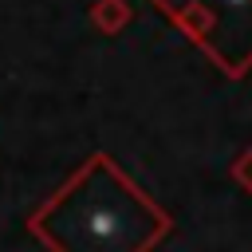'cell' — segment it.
<instances>
[{"label":"cell","instance_id":"obj_4","mask_svg":"<svg viewBox=\"0 0 252 252\" xmlns=\"http://www.w3.org/2000/svg\"><path fill=\"white\" fill-rule=\"evenodd\" d=\"M232 181H236L244 193H252V146L232 161Z\"/></svg>","mask_w":252,"mask_h":252},{"label":"cell","instance_id":"obj_1","mask_svg":"<svg viewBox=\"0 0 252 252\" xmlns=\"http://www.w3.org/2000/svg\"><path fill=\"white\" fill-rule=\"evenodd\" d=\"M28 228L47 252H150L165 240L169 217L110 154H91L67 185L32 213Z\"/></svg>","mask_w":252,"mask_h":252},{"label":"cell","instance_id":"obj_2","mask_svg":"<svg viewBox=\"0 0 252 252\" xmlns=\"http://www.w3.org/2000/svg\"><path fill=\"white\" fill-rule=\"evenodd\" d=\"M185 32L224 75L240 79L252 67V0H150Z\"/></svg>","mask_w":252,"mask_h":252},{"label":"cell","instance_id":"obj_3","mask_svg":"<svg viewBox=\"0 0 252 252\" xmlns=\"http://www.w3.org/2000/svg\"><path fill=\"white\" fill-rule=\"evenodd\" d=\"M91 24H94L98 32H106V35H118V32L130 24V4H126V0H98V4L91 8Z\"/></svg>","mask_w":252,"mask_h":252}]
</instances>
